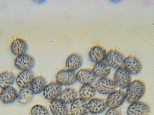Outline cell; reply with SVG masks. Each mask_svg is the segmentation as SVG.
<instances>
[{
  "instance_id": "obj_1",
  "label": "cell",
  "mask_w": 154,
  "mask_h": 115,
  "mask_svg": "<svg viewBox=\"0 0 154 115\" xmlns=\"http://www.w3.org/2000/svg\"><path fill=\"white\" fill-rule=\"evenodd\" d=\"M126 100L129 103H133L140 100L145 94L146 86L145 83L140 79L131 82L127 87Z\"/></svg>"
},
{
  "instance_id": "obj_2",
  "label": "cell",
  "mask_w": 154,
  "mask_h": 115,
  "mask_svg": "<svg viewBox=\"0 0 154 115\" xmlns=\"http://www.w3.org/2000/svg\"><path fill=\"white\" fill-rule=\"evenodd\" d=\"M113 81L117 87L127 88L131 81V75L123 67L118 68L114 75Z\"/></svg>"
},
{
  "instance_id": "obj_3",
  "label": "cell",
  "mask_w": 154,
  "mask_h": 115,
  "mask_svg": "<svg viewBox=\"0 0 154 115\" xmlns=\"http://www.w3.org/2000/svg\"><path fill=\"white\" fill-rule=\"evenodd\" d=\"M125 58L122 53L118 51L109 50L106 55L105 62L111 68L118 69L123 67Z\"/></svg>"
},
{
  "instance_id": "obj_4",
  "label": "cell",
  "mask_w": 154,
  "mask_h": 115,
  "mask_svg": "<svg viewBox=\"0 0 154 115\" xmlns=\"http://www.w3.org/2000/svg\"><path fill=\"white\" fill-rule=\"evenodd\" d=\"M94 87L96 91L102 94H109L117 87L113 80L107 77L100 78L96 81Z\"/></svg>"
},
{
  "instance_id": "obj_5",
  "label": "cell",
  "mask_w": 154,
  "mask_h": 115,
  "mask_svg": "<svg viewBox=\"0 0 154 115\" xmlns=\"http://www.w3.org/2000/svg\"><path fill=\"white\" fill-rule=\"evenodd\" d=\"M56 82L61 86H69L77 81L76 73L69 69H62L57 72Z\"/></svg>"
},
{
  "instance_id": "obj_6",
  "label": "cell",
  "mask_w": 154,
  "mask_h": 115,
  "mask_svg": "<svg viewBox=\"0 0 154 115\" xmlns=\"http://www.w3.org/2000/svg\"><path fill=\"white\" fill-rule=\"evenodd\" d=\"M126 100L125 93L122 90H115L109 94L106 101L107 106L110 108H118Z\"/></svg>"
},
{
  "instance_id": "obj_7",
  "label": "cell",
  "mask_w": 154,
  "mask_h": 115,
  "mask_svg": "<svg viewBox=\"0 0 154 115\" xmlns=\"http://www.w3.org/2000/svg\"><path fill=\"white\" fill-rule=\"evenodd\" d=\"M123 67L131 75H137L142 69V64L141 61L133 55L128 56L125 58Z\"/></svg>"
},
{
  "instance_id": "obj_8",
  "label": "cell",
  "mask_w": 154,
  "mask_h": 115,
  "mask_svg": "<svg viewBox=\"0 0 154 115\" xmlns=\"http://www.w3.org/2000/svg\"><path fill=\"white\" fill-rule=\"evenodd\" d=\"M151 113L149 105L143 101L131 103L128 108L127 115H148Z\"/></svg>"
},
{
  "instance_id": "obj_9",
  "label": "cell",
  "mask_w": 154,
  "mask_h": 115,
  "mask_svg": "<svg viewBox=\"0 0 154 115\" xmlns=\"http://www.w3.org/2000/svg\"><path fill=\"white\" fill-rule=\"evenodd\" d=\"M14 64L15 67L20 70H30L35 65V61L31 56L25 53L17 56Z\"/></svg>"
},
{
  "instance_id": "obj_10",
  "label": "cell",
  "mask_w": 154,
  "mask_h": 115,
  "mask_svg": "<svg viewBox=\"0 0 154 115\" xmlns=\"http://www.w3.org/2000/svg\"><path fill=\"white\" fill-rule=\"evenodd\" d=\"M62 91V86L57 82H52L46 85L43 91V95L45 99L51 101L60 95Z\"/></svg>"
},
{
  "instance_id": "obj_11",
  "label": "cell",
  "mask_w": 154,
  "mask_h": 115,
  "mask_svg": "<svg viewBox=\"0 0 154 115\" xmlns=\"http://www.w3.org/2000/svg\"><path fill=\"white\" fill-rule=\"evenodd\" d=\"M87 105L89 111L95 115L103 113L107 108L105 99L101 98L92 99L88 102Z\"/></svg>"
},
{
  "instance_id": "obj_12",
  "label": "cell",
  "mask_w": 154,
  "mask_h": 115,
  "mask_svg": "<svg viewBox=\"0 0 154 115\" xmlns=\"http://www.w3.org/2000/svg\"><path fill=\"white\" fill-rule=\"evenodd\" d=\"M17 91L14 87L11 86H6L2 88L0 100L3 103L11 104L17 99Z\"/></svg>"
},
{
  "instance_id": "obj_13",
  "label": "cell",
  "mask_w": 154,
  "mask_h": 115,
  "mask_svg": "<svg viewBox=\"0 0 154 115\" xmlns=\"http://www.w3.org/2000/svg\"><path fill=\"white\" fill-rule=\"evenodd\" d=\"M34 78V74L30 70L22 71L19 72L16 78V84L19 88H26L29 87Z\"/></svg>"
},
{
  "instance_id": "obj_14",
  "label": "cell",
  "mask_w": 154,
  "mask_h": 115,
  "mask_svg": "<svg viewBox=\"0 0 154 115\" xmlns=\"http://www.w3.org/2000/svg\"><path fill=\"white\" fill-rule=\"evenodd\" d=\"M106 55V52L103 46H93L89 50V57L92 62L96 63L103 61Z\"/></svg>"
},
{
  "instance_id": "obj_15",
  "label": "cell",
  "mask_w": 154,
  "mask_h": 115,
  "mask_svg": "<svg viewBox=\"0 0 154 115\" xmlns=\"http://www.w3.org/2000/svg\"><path fill=\"white\" fill-rule=\"evenodd\" d=\"M88 103L80 98L76 99L71 104L70 108L71 114L83 115L88 111Z\"/></svg>"
},
{
  "instance_id": "obj_16",
  "label": "cell",
  "mask_w": 154,
  "mask_h": 115,
  "mask_svg": "<svg viewBox=\"0 0 154 115\" xmlns=\"http://www.w3.org/2000/svg\"><path fill=\"white\" fill-rule=\"evenodd\" d=\"M96 78L93 71L89 69H80L76 73L77 81L83 85L91 84Z\"/></svg>"
},
{
  "instance_id": "obj_17",
  "label": "cell",
  "mask_w": 154,
  "mask_h": 115,
  "mask_svg": "<svg viewBox=\"0 0 154 115\" xmlns=\"http://www.w3.org/2000/svg\"><path fill=\"white\" fill-rule=\"evenodd\" d=\"M49 108L53 115L68 114V110L66 104L64 103L60 99H56L51 101Z\"/></svg>"
},
{
  "instance_id": "obj_18",
  "label": "cell",
  "mask_w": 154,
  "mask_h": 115,
  "mask_svg": "<svg viewBox=\"0 0 154 115\" xmlns=\"http://www.w3.org/2000/svg\"><path fill=\"white\" fill-rule=\"evenodd\" d=\"M82 63L83 59L82 56L77 53H73L67 57L66 66L67 69L75 72L82 66Z\"/></svg>"
},
{
  "instance_id": "obj_19",
  "label": "cell",
  "mask_w": 154,
  "mask_h": 115,
  "mask_svg": "<svg viewBox=\"0 0 154 115\" xmlns=\"http://www.w3.org/2000/svg\"><path fill=\"white\" fill-rule=\"evenodd\" d=\"M11 52L15 55L25 54L28 49L26 42L21 38H16L12 41L11 45Z\"/></svg>"
},
{
  "instance_id": "obj_20",
  "label": "cell",
  "mask_w": 154,
  "mask_h": 115,
  "mask_svg": "<svg viewBox=\"0 0 154 115\" xmlns=\"http://www.w3.org/2000/svg\"><path fill=\"white\" fill-rule=\"evenodd\" d=\"M96 76L100 78L107 77L111 71V68L104 61L96 63L92 70Z\"/></svg>"
},
{
  "instance_id": "obj_21",
  "label": "cell",
  "mask_w": 154,
  "mask_h": 115,
  "mask_svg": "<svg viewBox=\"0 0 154 115\" xmlns=\"http://www.w3.org/2000/svg\"><path fill=\"white\" fill-rule=\"evenodd\" d=\"M46 86V81L45 78L41 76L34 78L29 86L33 94H38L43 91Z\"/></svg>"
},
{
  "instance_id": "obj_22",
  "label": "cell",
  "mask_w": 154,
  "mask_h": 115,
  "mask_svg": "<svg viewBox=\"0 0 154 115\" xmlns=\"http://www.w3.org/2000/svg\"><path fill=\"white\" fill-rule=\"evenodd\" d=\"M94 86L91 84L83 85L79 90L80 98L85 101L91 99L96 93Z\"/></svg>"
},
{
  "instance_id": "obj_23",
  "label": "cell",
  "mask_w": 154,
  "mask_h": 115,
  "mask_svg": "<svg viewBox=\"0 0 154 115\" xmlns=\"http://www.w3.org/2000/svg\"><path fill=\"white\" fill-rule=\"evenodd\" d=\"M77 92L75 89L67 88L60 93V99L65 104H71L77 99Z\"/></svg>"
},
{
  "instance_id": "obj_24",
  "label": "cell",
  "mask_w": 154,
  "mask_h": 115,
  "mask_svg": "<svg viewBox=\"0 0 154 115\" xmlns=\"http://www.w3.org/2000/svg\"><path fill=\"white\" fill-rule=\"evenodd\" d=\"M33 97V93L29 87L21 89L18 94L17 101L19 103L25 105L30 102Z\"/></svg>"
},
{
  "instance_id": "obj_25",
  "label": "cell",
  "mask_w": 154,
  "mask_h": 115,
  "mask_svg": "<svg viewBox=\"0 0 154 115\" xmlns=\"http://www.w3.org/2000/svg\"><path fill=\"white\" fill-rule=\"evenodd\" d=\"M15 80V77L12 72L5 71L0 75V87L2 88L6 86L12 85Z\"/></svg>"
},
{
  "instance_id": "obj_26",
  "label": "cell",
  "mask_w": 154,
  "mask_h": 115,
  "mask_svg": "<svg viewBox=\"0 0 154 115\" xmlns=\"http://www.w3.org/2000/svg\"><path fill=\"white\" fill-rule=\"evenodd\" d=\"M31 115H49L47 108L43 105H34L30 111Z\"/></svg>"
},
{
  "instance_id": "obj_27",
  "label": "cell",
  "mask_w": 154,
  "mask_h": 115,
  "mask_svg": "<svg viewBox=\"0 0 154 115\" xmlns=\"http://www.w3.org/2000/svg\"><path fill=\"white\" fill-rule=\"evenodd\" d=\"M105 115H122V113L120 109L118 108H115V109L110 108L107 111Z\"/></svg>"
},
{
  "instance_id": "obj_28",
  "label": "cell",
  "mask_w": 154,
  "mask_h": 115,
  "mask_svg": "<svg viewBox=\"0 0 154 115\" xmlns=\"http://www.w3.org/2000/svg\"><path fill=\"white\" fill-rule=\"evenodd\" d=\"M83 115H96L95 114H93L90 113L89 111H87L86 113H85Z\"/></svg>"
},
{
  "instance_id": "obj_29",
  "label": "cell",
  "mask_w": 154,
  "mask_h": 115,
  "mask_svg": "<svg viewBox=\"0 0 154 115\" xmlns=\"http://www.w3.org/2000/svg\"><path fill=\"white\" fill-rule=\"evenodd\" d=\"M67 115H71V114H67Z\"/></svg>"
}]
</instances>
